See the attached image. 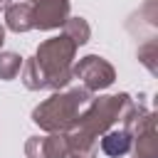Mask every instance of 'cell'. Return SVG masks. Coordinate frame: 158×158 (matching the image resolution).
<instances>
[{
  "label": "cell",
  "mask_w": 158,
  "mask_h": 158,
  "mask_svg": "<svg viewBox=\"0 0 158 158\" xmlns=\"http://www.w3.org/2000/svg\"><path fill=\"white\" fill-rule=\"evenodd\" d=\"M72 79H79L81 86L94 94V91L109 89L116 81V69L111 67L109 59H104L99 54H86L72 67Z\"/></svg>",
  "instance_id": "cell-4"
},
{
  "label": "cell",
  "mask_w": 158,
  "mask_h": 158,
  "mask_svg": "<svg viewBox=\"0 0 158 158\" xmlns=\"http://www.w3.org/2000/svg\"><path fill=\"white\" fill-rule=\"evenodd\" d=\"M101 151L111 158H121L131 153V133L126 128H111L101 136Z\"/></svg>",
  "instance_id": "cell-8"
},
{
  "label": "cell",
  "mask_w": 158,
  "mask_h": 158,
  "mask_svg": "<svg viewBox=\"0 0 158 158\" xmlns=\"http://www.w3.org/2000/svg\"><path fill=\"white\" fill-rule=\"evenodd\" d=\"M7 5H10V0H0V10H5Z\"/></svg>",
  "instance_id": "cell-13"
},
{
  "label": "cell",
  "mask_w": 158,
  "mask_h": 158,
  "mask_svg": "<svg viewBox=\"0 0 158 158\" xmlns=\"http://www.w3.org/2000/svg\"><path fill=\"white\" fill-rule=\"evenodd\" d=\"M25 156L27 158H67L69 146L64 133H47V136H32L25 141Z\"/></svg>",
  "instance_id": "cell-6"
},
{
  "label": "cell",
  "mask_w": 158,
  "mask_h": 158,
  "mask_svg": "<svg viewBox=\"0 0 158 158\" xmlns=\"http://www.w3.org/2000/svg\"><path fill=\"white\" fill-rule=\"evenodd\" d=\"M22 62L25 59L17 52H0V79L2 81L15 79L20 74V69H22Z\"/></svg>",
  "instance_id": "cell-11"
},
{
  "label": "cell",
  "mask_w": 158,
  "mask_h": 158,
  "mask_svg": "<svg viewBox=\"0 0 158 158\" xmlns=\"http://www.w3.org/2000/svg\"><path fill=\"white\" fill-rule=\"evenodd\" d=\"M25 2H30V5H32V2H35V0H25Z\"/></svg>",
  "instance_id": "cell-15"
},
{
  "label": "cell",
  "mask_w": 158,
  "mask_h": 158,
  "mask_svg": "<svg viewBox=\"0 0 158 158\" xmlns=\"http://www.w3.org/2000/svg\"><path fill=\"white\" fill-rule=\"evenodd\" d=\"M91 99H94V94L89 89H84L81 84L67 86L62 91H54L42 104H37L32 109V121L47 133H67L74 126V121L79 118V114L89 106Z\"/></svg>",
  "instance_id": "cell-2"
},
{
  "label": "cell",
  "mask_w": 158,
  "mask_h": 158,
  "mask_svg": "<svg viewBox=\"0 0 158 158\" xmlns=\"http://www.w3.org/2000/svg\"><path fill=\"white\" fill-rule=\"evenodd\" d=\"M2 44H5V27L0 25V52H2Z\"/></svg>",
  "instance_id": "cell-12"
},
{
  "label": "cell",
  "mask_w": 158,
  "mask_h": 158,
  "mask_svg": "<svg viewBox=\"0 0 158 158\" xmlns=\"http://www.w3.org/2000/svg\"><path fill=\"white\" fill-rule=\"evenodd\" d=\"M133 99L121 91V94H106V96H94L89 106L79 114L74 126L64 133L69 156H81V158H94L99 151V138L114 128V123H123V118L133 109Z\"/></svg>",
  "instance_id": "cell-1"
},
{
  "label": "cell",
  "mask_w": 158,
  "mask_h": 158,
  "mask_svg": "<svg viewBox=\"0 0 158 158\" xmlns=\"http://www.w3.org/2000/svg\"><path fill=\"white\" fill-rule=\"evenodd\" d=\"M67 158H81V156H67Z\"/></svg>",
  "instance_id": "cell-14"
},
{
  "label": "cell",
  "mask_w": 158,
  "mask_h": 158,
  "mask_svg": "<svg viewBox=\"0 0 158 158\" xmlns=\"http://www.w3.org/2000/svg\"><path fill=\"white\" fill-rule=\"evenodd\" d=\"M5 27L12 32H30L35 30V20H32V5L30 2H10L5 7Z\"/></svg>",
  "instance_id": "cell-7"
},
{
  "label": "cell",
  "mask_w": 158,
  "mask_h": 158,
  "mask_svg": "<svg viewBox=\"0 0 158 158\" xmlns=\"http://www.w3.org/2000/svg\"><path fill=\"white\" fill-rule=\"evenodd\" d=\"M69 0H35L32 2V20H35V30L49 32L57 30L67 22L69 17Z\"/></svg>",
  "instance_id": "cell-5"
},
{
  "label": "cell",
  "mask_w": 158,
  "mask_h": 158,
  "mask_svg": "<svg viewBox=\"0 0 158 158\" xmlns=\"http://www.w3.org/2000/svg\"><path fill=\"white\" fill-rule=\"evenodd\" d=\"M22 84H25V89H30V91L47 89V86H44V77H42V72H40L35 57H30V59L22 62Z\"/></svg>",
  "instance_id": "cell-10"
},
{
  "label": "cell",
  "mask_w": 158,
  "mask_h": 158,
  "mask_svg": "<svg viewBox=\"0 0 158 158\" xmlns=\"http://www.w3.org/2000/svg\"><path fill=\"white\" fill-rule=\"evenodd\" d=\"M62 27H64L62 35H67L77 47H81V44H86V42L91 40V27H89V22H86L84 17H72V15H69Z\"/></svg>",
  "instance_id": "cell-9"
},
{
  "label": "cell",
  "mask_w": 158,
  "mask_h": 158,
  "mask_svg": "<svg viewBox=\"0 0 158 158\" xmlns=\"http://www.w3.org/2000/svg\"><path fill=\"white\" fill-rule=\"evenodd\" d=\"M77 44L67 37V35H57L44 40L37 52H35V62L44 77V86L52 91H62L69 86L72 81V67L77 59Z\"/></svg>",
  "instance_id": "cell-3"
}]
</instances>
